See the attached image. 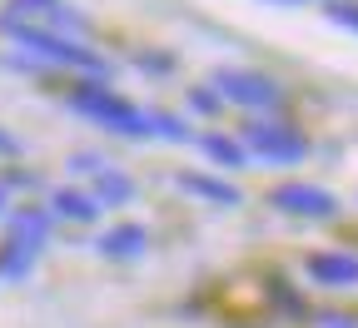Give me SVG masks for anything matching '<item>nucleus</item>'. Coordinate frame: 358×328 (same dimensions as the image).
<instances>
[{
	"label": "nucleus",
	"mask_w": 358,
	"mask_h": 328,
	"mask_svg": "<svg viewBox=\"0 0 358 328\" xmlns=\"http://www.w3.org/2000/svg\"><path fill=\"white\" fill-rule=\"evenodd\" d=\"M70 169H75V174H100V169H110V164H105V155H75Z\"/></svg>",
	"instance_id": "14"
},
{
	"label": "nucleus",
	"mask_w": 358,
	"mask_h": 328,
	"mask_svg": "<svg viewBox=\"0 0 358 328\" xmlns=\"http://www.w3.org/2000/svg\"><path fill=\"white\" fill-rule=\"evenodd\" d=\"M189 105L204 110V115H214L219 110V95H214V90H189Z\"/></svg>",
	"instance_id": "15"
},
{
	"label": "nucleus",
	"mask_w": 358,
	"mask_h": 328,
	"mask_svg": "<svg viewBox=\"0 0 358 328\" xmlns=\"http://www.w3.org/2000/svg\"><path fill=\"white\" fill-rule=\"evenodd\" d=\"M329 20L358 35V0H329Z\"/></svg>",
	"instance_id": "13"
},
{
	"label": "nucleus",
	"mask_w": 358,
	"mask_h": 328,
	"mask_svg": "<svg viewBox=\"0 0 358 328\" xmlns=\"http://www.w3.org/2000/svg\"><path fill=\"white\" fill-rule=\"evenodd\" d=\"M319 328H358L353 313H319Z\"/></svg>",
	"instance_id": "16"
},
{
	"label": "nucleus",
	"mask_w": 358,
	"mask_h": 328,
	"mask_svg": "<svg viewBox=\"0 0 358 328\" xmlns=\"http://www.w3.org/2000/svg\"><path fill=\"white\" fill-rule=\"evenodd\" d=\"M0 209H6V184H0Z\"/></svg>",
	"instance_id": "18"
},
{
	"label": "nucleus",
	"mask_w": 358,
	"mask_h": 328,
	"mask_svg": "<svg viewBox=\"0 0 358 328\" xmlns=\"http://www.w3.org/2000/svg\"><path fill=\"white\" fill-rule=\"evenodd\" d=\"M239 145H244V155H254L264 164H299L308 155V139L284 120H249Z\"/></svg>",
	"instance_id": "4"
},
{
	"label": "nucleus",
	"mask_w": 358,
	"mask_h": 328,
	"mask_svg": "<svg viewBox=\"0 0 358 328\" xmlns=\"http://www.w3.org/2000/svg\"><path fill=\"white\" fill-rule=\"evenodd\" d=\"M70 110L85 115V120H95V124H105V129H115V134H124V139H150L155 134L150 110H134L129 100H120L115 90L100 85V80H85L70 95Z\"/></svg>",
	"instance_id": "2"
},
{
	"label": "nucleus",
	"mask_w": 358,
	"mask_h": 328,
	"mask_svg": "<svg viewBox=\"0 0 358 328\" xmlns=\"http://www.w3.org/2000/svg\"><path fill=\"white\" fill-rule=\"evenodd\" d=\"M45 234H50V214L45 209H15L10 214V239L0 244V278H25L35 254L45 249Z\"/></svg>",
	"instance_id": "3"
},
{
	"label": "nucleus",
	"mask_w": 358,
	"mask_h": 328,
	"mask_svg": "<svg viewBox=\"0 0 358 328\" xmlns=\"http://www.w3.org/2000/svg\"><path fill=\"white\" fill-rule=\"evenodd\" d=\"M209 90H214L219 100L239 105V110H274V105L284 100L279 80H268V75H259V70H214V75H209Z\"/></svg>",
	"instance_id": "5"
},
{
	"label": "nucleus",
	"mask_w": 358,
	"mask_h": 328,
	"mask_svg": "<svg viewBox=\"0 0 358 328\" xmlns=\"http://www.w3.org/2000/svg\"><path fill=\"white\" fill-rule=\"evenodd\" d=\"M179 190L194 194V199H209V204H219V209H234V204H239V190H234V184H224V179H214V174H194V169L179 174Z\"/></svg>",
	"instance_id": "8"
},
{
	"label": "nucleus",
	"mask_w": 358,
	"mask_h": 328,
	"mask_svg": "<svg viewBox=\"0 0 358 328\" xmlns=\"http://www.w3.org/2000/svg\"><path fill=\"white\" fill-rule=\"evenodd\" d=\"M268 6H303V0H268Z\"/></svg>",
	"instance_id": "17"
},
{
	"label": "nucleus",
	"mask_w": 358,
	"mask_h": 328,
	"mask_svg": "<svg viewBox=\"0 0 358 328\" xmlns=\"http://www.w3.org/2000/svg\"><path fill=\"white\" fill-rule=\"evenodd\" d=\"M100 254L105 259H140L145 254V229L140 224H120L100 239Z\"/></svg>",
	"instance_id": "10"
},
{
	"label": "nucleus",
	"mask_w": 358,
	"mask_h": 328,
	"mask_svg": "<svg viewBox=\"0 0 358 328\" xmlns=\"http://www.w3.org/2000/svg\"><path fill=\"white\" fill-rule=\"evenodd\" d=\"M50 214H55V219L90 224V219L100 214V204H95V194H85V190H55V194H50Z\"/></svg>",
	"instance_id": "9"
},
{
	"label": "nucleus",
	"mask_w": 358,
	"mask_h": 328,
	"mask_svg": "<svg viewBox=\"0 0 358 328\" xmlns=\"http://www.w3.org/2000/svg\"><path fill=\"white\" fill-rule=\"evenodd\" d=\"M199 150H204L214 164H224V169H239V164H249L244 145H239V139H229V134H204V139H199Z\"/></svg>",
	"instance_id": "12"
},
{
	"label": "nucleus",
	"mask_w": 358,
	"mask_h": 328,
	"mask_svg": "<svg viewBox=\"0 0 358 328\" xmlns=\"http://www.w3.org/2000/svg\"><path fill=\"white\" fill-rule=\"evenodd\" d=\"M308 278L313 284H324V289H353L358 284V254H334V249H324V254H308Z\"/></svg>",
	"instance_id": "7"
},
{
	"label": "nucleus",
	"mask_w": 358,
	"mask_h": 328,
	"mask_svg": "<svg viewBox=\"0 0 358 328\" xmlns=\"http://www.w3.org/2000/svg\"><path fill=\"white\" fill-rule=\"evenodd\" d=\"M274 209H284V214H299V219H334L338 214V199L324 190V184H279L274 194Z\"/></svg>",
	"instance_id": "6"
},
{
	"label": "nucleus",
	"mask_w": 358,
	"mask_h": 328,
	"mask_svg": "<svg viewBox=\"0 0 358 328\" xmlns=\"http://www.w3.org/2000/svg\"><path fill=\"white\" fill-rule=\"evenodd\" d=\"M0 30L40 65H65V70H80V75L100 80V85L110 80V60L95 55L85 40H70V35H55V30H35V25H15V20H0Z\"/></svg>",
	"instance_id": "1"
},
{
	"label": "nucleus",
	"mask_w": 358,
	"mask_h": 328,
	"mask_svg": "<svg viewBox=\"0 0 358 328\" xmlns=\"http://www.w3.org/2000/svg\"><path fill=\"white\" fill-rule=\"evenodd\" d=\"M90 194H95L100 209H105V204H129V199H134V179L120 174V169H100V174H95V190H90Z\"/></svg>",
	"instance_id": "11"
}]
</instances>
